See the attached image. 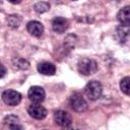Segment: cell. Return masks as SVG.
I'll return each instance as SVG.
<instances>
[{
	"label": "cell",
	"mask_w": 130,
	"mask_h": 130,
	"mask_svg": "<svg viewBox=\"0 0 130 130\" xmlns=\"http://www.w3.org/2000/svg\"><path fill=\"white\" fill-rule=\"evenodd\" d=\"M120 88L125 94L130 95V77L129 76L122 78V80L120 81Z\"/></svg>",
	"instance_id": "obj_15"
},
{
	"label": "cell",
	"mask_w": 130,
	"mask_h": 130,
	"mask_svg": "<svg viewBox=\"0 0 130 130\" xmlns=\"http://www.w3.org/2000/svg\"><path fill=\"white\" fill-rule=\"evenodd\" d=\"M10 3H12V4H18V3H20L21 2V0H8Z\"/></svg>",
	"instance_id": "obj_19"
},
{
	"label": "cell",
	"mask_w": 130,
	"mask_h": 130,
	"mask_svg": "<svg viewBox=\"0 0 130 130\" xmlns=\"http://www.w3.org/2000/svg\"><path fill=\"white\" fill-rule=\"evenodd\" d=\"M27 95H28V99L32 103L41 104L42 102H44L45 96H46V93H45V90H44L43 87L38 86V85H35V86H31L28 89Z\"/></svg>",
	"instance_id": "obj_6"
},
{
	"label": "cell",
	"mask_w": 130,
	"mask_h": 130,
	"mask_svg": "<svg viewBox=\"0 0 130 130\" xmlns=\"http://www.w3.org/2000/svg\"><path fill=\"white\" fill-rule=\"evenodd\" d=\"M130 38V23H122L116 29V39L120 43H125Z\"/></svg>",
	"instance_id": "obj_8"
},
{
	"label": "cell",
	"mask_w": 130,
	"mask_h": 130,
	"mask_svg": "<svg viewBox=\"0 0 130 130\" xmlns=\"http://www.w3.org/2000/svg\"><path fill=\"white\" fill-rule=\"evenodd\" d=\"M1 68H2V72H1V77H3V76L5 75V73H6V69H5L4 65H1Z\"/></svg>",
	"instance_id": "obj_18"
},
{
	"label": "cell",
	"mask_w": 130,
	"mask_h": 130,
	"mask_svg": "<svg viewBox=\"0 0 130 130\" xmlns=\"http://www.w3.org/2000/svg\"><path fill=\"white\" fill-rule=\"evenodd\" d=\"M34 9L38 13H44V12H46V11H48L50 9V4L47 3V2L41 1V2H38V3L35 4Z\"/></svg>",
	"instance_id": "obj_16"
},
{
	"label": "cell",
	"mask_w": 130,
	"mask_h": 130,
	"mask_svg": "<svg viewBox=\"0 0 130 130\" xmlns=\"http://www.w3.org/2000/svg\"><path fill=\"white\" fill-rule=\"evenodd\" d=\"M3 124L11 130L22 129V126L19 125V119L15 115H8L3 119Z\"/></svg>",
	"instance_id": "obj_11"
},
{
	"label": "cell",
	"mask_w": 130,
	"mask_h": 130,
	"mask_svg": "<svg viewBox=\"0 0 130 130\" xmlns=\"http://www.w3.org/2000/svg\"><path fill=\"white\" fill-rule=\"evenodd\" d=\"M84 91H85V94L87 95V98L89 100L95 101V100L101 98V95L103 93V86H102L100 81L91 80L85 85Z\"/></svg>",
	"instance_id": "obj_2"
},
{
	"label": "cell",
	"mask_w": 130,
	"mask_h": 130,
	"mask_svg": "<svg viewBox=\"0 0 130 130\" xmlns=\"http://www.w3.org/2000/svg\"><path fill=\"white\" fill-rule=\"evenodd\" d=\"M117 18L121 23H130V6H125L117 13Z\"/></svg>",
	"instance_id": "obj_13"
},
{
	"label": "cell",
	"mask_w": 130,
	"mask_h": 130,
	"mask_svg": "<svg viewBox=\"0 0 130 130\" xmlns=\"http://www.w3.org/2000/svg\"><path fill=\"white\" fill-rule=\"evenodd\" d=\"M27 31L34 37H41L44 32V26L40 21L31 20L26 24Z\"/></svg>",
	"instance_id": "obj_10"
},
{
	"label": "cell",
	"mask_w": 130,
	"mask_h": 130,
	"mask_svg": "<svg viewBox=\"0 0 130 130\" xmlns=\"http://www.w3.org/2000/svg\"><path fill=\"white\" fill-rule=\"evenodd\" d=\"M2 100L8 106H17L21 101V94L13 89H7L2 92Z\"/></svg>",
	"instance_id": "obj_4"
},
{
	"label": "cell",
	"mask_w": 130,
	"mask_h": 130,
	"mask_svg": "<svg viewBox=\"0 0 130 130\" xmlns=\"http://www.w3.org/2000/svg\"><path fill=\"white\" fill-rule=\"evenodd\" d=\"M70 106H71V108L75 112H79V113L84 112L87 109V103H86V101L78 92H75V93H73L70 96Z\"/></svg>",
	"instance_id": "obj_3"
},
{
	"label": "cell",
	"mask_w": 130,
	"mask_h": 130,
	"mask_svg": "<svg viewBox=\"0 0 130 130\" xmlns=\"http://www.w3.org/2000/svg\"><path fill=\"white\" fill-rule=\"evenodd\" d=\"M54 121L56 122V124H58L59 126L61 127H70L71 124H72V119H71V116L63 111V110H58L54 113Z\"/></svg>",
	"instance_id": "obj_5"
},
{
	"label": "cell",
	"mask_w": 130,
	"mask_h": 130,
	"mask_svg": "<svg viewBox=\"0 0 130 130\" xmlns=\"http://www.w3.org/2000/svg\"><path fill=\"white\" fill-rule=\"evenodd\" d=\"M78 72L82 75H90L98 70V64L94 60L89 58H82L77 64Z\"/></svg>",
	"instance_id": "obj_1"
},
{
	"label": "cell",
	"mask_w": 130,
	"mask_h": 130,
	"mask_svg": "<svg viewBox=\"0 0 130 130\" xmlns=\"http://www.w3.org/2000/svg\"><path fill=\"white\" fill-rule=\"evenodd\" d=\"M27 112L30 117H32L34 119H37V120H42L47 116V110L43 106H41L40 104H37V103L30 105L27 109Z\"/></svg>",
	"instance_id": "obj_7"
},
{
	"label": "cell",
	"mask_w": 130,
	"mask_h": 130,
	"mask_svg": "<svg viewBox=\"0 0 130 130\" xmlns=\"http://www.w3.org/2000/svg\"><path fill=\"white\" fill-rule=\"evenodd\" d=\"M38 71L43 75H54L56 72V67L53 63L42 62L38 65Z\"/></svg>",
	"instance_id": "obj_12"
},
{
	"label": "cell",
	"mask_w": 130,
	"mask_h": 130,
	"mask_svg": "<svg viewBox=\"0 0 130 130\" xmlns=\"http://www.w3.org/2000/svg\"><path fill=\"white\" fill-rule=\"evenodd\" d=\"M17 67H19L20 69H27L29 67V63L24 59H19L17 62Z\"/></svg>",
	"instance_id": "obj_17"
},
{
	"label": "cell",
	"mask_w": 130,
	"mask_h": 130,
	"mask_svg": "<svg viewBox=\"0 0 130 130\" xmlns=\"http://www.w3.org/2000/svg\"><path fill=\"white\" fill-rule=\"evenodd\" d=\"M69 26L68 20L64 17H55L52 21V28L57 34H63Z\"/></svg>",
	"instance_id": "obj_9"
},
{
	"label": "cell",
	"mask_w": 130,
	"mask_h": 130,
	"mask_svg": "<svg viewBox=\"0 0 130 130\" xmlns=\"http://www.w3.org/2000/svg\"><path fill=\"white\" fill-rule=\"evenodd\" d=\"M21 22V18L19 17V15H16V14H12V15H9L8 18H7V23L10 27L12 28H16L19 26Z\"/></svg>",
	"instance_id": "obj_14"
}]
</instances>
